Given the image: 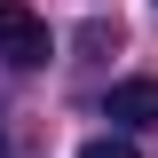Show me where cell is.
Returning a JSON list of instances; mask_svg holds the SVG:
<instances>
[{
  "mask_svg": "<svg viewBox=\"0 0 158 158\" xmlns=\"http://www.w3.org/2000/svg\"><path fill=\"white\" fill-rule=\"evenodd\" d=\"M48 56H56V32H48L24 0H0V63H8V71H40Z\"/></svg>",
  "mask_w": 158,
  "mask_h": 158,
  "instance_id": "cell-1",
  "label": "cell"
},
{
  "mask_svg": "<svg viewBox=\"0 0 158 158\" xmlns=\"http://www.w3.org/2000/svg\"><path fill=\"white\" fill-rule=\"evenodd\" d=\"M103 118H111L118 135H142V127H158V79H118L111 95H103Z\"/></svg>",
  "mask_w": 158,
  "mask_h": 158,
  "instance_id": "cell-2",
  "label": "cell"
},
{
  "mask_svg": "<svg viewBox=\"0 0 158 158\" xmlns=\"http://www.w3.org/2000/svg\"><path fill=\"white\" fill-rule=\"evenodd\" d=\"M79 158H135V142H127V135H95Z\"/></svg>",
  "mask_w": 158,
  "mask_h": 158,
  "instance_id": "cell-3",
  "label": "cell"
},
{
  "mask_svg": "<svg viewBox=\"0 0 158 158\" xmlns=\"http://www.w3.org/2000/svg\"><path fill=\"white\" fill-rule=\"evenodd\" d=\"M0 158H8V135H0Z\"/></svg>",
  "mask_w": 158,
  "mask_h": 158,
  "instance_id": "cell-4",
  "label": "cell"
},
{
  "mask_svg": "<svg viewBox=\"0 0 158 158\" xmlns=\"http://www.w3.org/2000/svg\"><path fill=\"white\" fill-rule=\"evenodd\" d=\"M150 8H158V0H150Z\"/></svg>",
  "mask_w": 158,
  "mask_h": 158,
  "instance_id": "cell-5",
  "label": "cell"
}]
</instances>
